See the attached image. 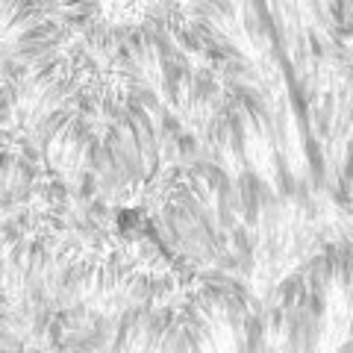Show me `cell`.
Returning <instances> with one entry per match:
<instances>
[{
    "instance_id": "1",
    "label": "cell",
    "mask_w": 353,
    "mask_h": 353,
    "mask_svg": "<svg viewBox=\"0 0 353 353\" xmlns=\"http://www.w3.org/2000/svg\"><path fill=\"white\" fill-rule=\"evenodd\" d=\"M48 157L59 171L80 174L97 165V145L80 124L59 121V115H53V124L48 130Z\"/></svg>"
}]
</instances>
